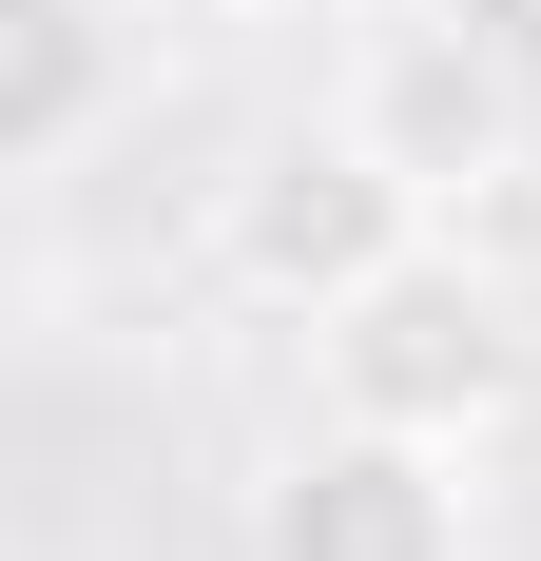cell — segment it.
Returning a JSON list of instances; mask_svg holds the SVG:
<instances>
[{"label":"cell","mask_w":541,"mask_h":561,"mask_svg":"<svg viewBox=\"0 0 541 561\" xmlns=\"http://www.w3.org/2000/svg\"><path fill=\"white\" fill-rule=\"evenodd\" d=\"M232 20H270V39H348V20H387V0H232Z\"/></svg>","instance_id":"8992f818"},{"label":"cell","mask_w":541,"mask_h":561,"mask_svg":"<svg viewBox=\"0 0 541 561\" xmlns=\"http://www.w3.org/2000/svg\"><path fill=\"white\" fill-rule=\"evenodd\" d=\"M426 232L445 214L348 136V116H290V136H252V156L214 174V290L270 310V330H329V310H348L368 272H406Z\"/></svg>","instance_id":"6da1fadb"},{"label":"cell","mask_w":541,"mask_h":561,"mask_svg":"<svg viewBox=\"0 0 541 561\" xmlns=\"http://www.w3.org/2000/svg\"><path fill=\"white\" fill-rule=\"evenodd\" d=\"M310 348H329V407H348V426L503 446V407H522V290H503V252H464V232H426L406 272H368Z\"/></svg>","instance_id":"7a4b0ae2"},{"label":"cell","mask_w":541,"mask_h":561,"mask_svg":"<svg viewBox=\"0 0 541 561\" xmlns=\"http://www.w3.org/2000/svg\"><path fill=\"white\" fill-rule=\"evenodd\" d=\"M348 136H368L426 214H464L484 174H541L522 136H541V78H522V39H503L484 0H387V20H348Z\"/></svg>","instance_id":"3957f363"},{"label":"cell","mask_w":541,"mask_h":561,"mask_svg":"<svg viewBox=\"0 0 541 561\" xmlns=\"http://www.w3.org/2000/svg\"><path fill=\"white\" fill-rule=\"evenodd\" d=\"M136 98H156L136 0H0V156L20 174H97Z\"/></svg>","instance_id":"5b68a950"},{"label":"cell","mask_w":541,"mask_h":561,"mask_svg":"<svg viewBox=\"0 0 541 561\" xmlns=\"http://www.w3.org/2000/svg\"><path fill=\"white\" fill-rule=\"evenodd\" d=\"M484 446H426V426H348L329 407L310 446H270L252 484V561H484Z\"/></svg>","instance_id":"277c9868"}]
</instances>
